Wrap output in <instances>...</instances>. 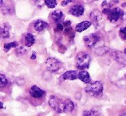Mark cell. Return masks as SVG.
Returning <instances> with one entry per match:
<instances>
[{
    "label": "cell",
    "mask_w": 126,
    "mask_h": 116,
    "mask_svg": "<svg viewBox=\"0 0 126 116\" xmlns=\"http://www.w3.org/2000/svg\"><path fill=\"white\" fill-rule=\"evenodd\" d=\"M70 22H66L64 24V26H66V27H68V26H70Z\"/></svg>",
    "instance_id": "28"
},
{
    "label": "cell",
    "mask_w": 126,
    "mask_h": 116,
    "mask_svg": "<svg viewBox=\"0 0 126 116\" xmlns=\"http://www.w3.org/2000/svg\"><path fill=\"white\" fill-rule=\"evenodd\" d=\"M84 13V7L81 4H76L70 10V14L74 16H81Z\"/></svg>",
    "instance_id": "9"
},
{
    "label": "cell",
    "mask_w": 126,
    "mask_h": 116,
    "mask_svg": "<svg viewBox=\"0 0 126 116\" xmlns=\"http://www.w3.org/2000/svg\"><path fill=\"white\" fill-rule=\"evenodd\" d=\"M44 3L50 9H53L57 6L56 0H44Z\"/></svg>",
    "instance_id": "22"
},
{
    "label": "cell",
    "mask_w": 126,
    "mask_h": 116,
    "mask_svg": "<svg viewBox=\"0 0 126 116\" xmlns=\"http://www.w3.org/2000/svg\"><path fill=\"white\" fill-rule=\"evenodd\" d=\"M63 103H64V112L70 113L75 108V104L70 99H66L65 101H63Z\"/></svg>",
    "instance_id": "16"
},
{
    "label": "cell",
    "mask_w": 126,
    "mask_h": 116,
    "mask_svg": "<svg viewBox=\"0 0 126 116\" xmlns=\"http://www.w3.org/2000/svg\"><path fill=\"white\" fill-rule=\"evenodd\" d=\"M49 105L51 107L53 110L57 112V113H63L64 112V103L63 101L58 98L55 96H51L49 99Z\"/></svg>",
    "instance_id": "4"
},
{
    "label": "cell",
    "mask_w": 126,
    "mask_h": 116,
    "mask_svg": "<svg viewBox=\"0 0 126 116\" xmlns=\"http://www.w3.org/2000/svg\"><path fill=\"white\" fill-rule=\"evenodd\" d=\"M108 50L109 49L106 46H100V47H98L94 50V52L97 54L98 56H104L105 54H106L108 52Z\"/></svg>",
    "instance_id": "19"
},
{
    "label": "cell",
    "mask_w": 126,
    "mask_h": 116,
    "mask_svg": "<svg viewBox=\"0 0 126 116\" xmlns=\"http://www.w3.org/2000/svg\"><path fill=\"white\" fill-rule=\"evenodd\" d=\"M90 18H91L93 23H94V24L98 23L100 20V13L98 10H94V11H92L91 14H90Z\"/></svg>",
    "instance_id": "18"
},
{
    "label": "cell",
    "mask_w": 126,
    "mask_h": 116,
    "mask_svg": "<svg viewBox=\"0 0 126 116\" xmlns=\"http://www.w3.org/2000/svg\"><path fill=\"white\" fill-rule=\"evenodd\" d=\"M3 0H0V8L3 6Z\"/></svg>",
    "instance_id": "30"
},
{
    "label": "cell",
    "mask_w": 126,
    "mask_h": 116,
    "mask_svg": "<svg viewBox=\"0 0 126 116\" xmlns=\"http://www.w3.org/2000/svg\"><path fill=\"white\" fill-rule=\"evenodd\" d=\"M63 25L60 22V23H57V27L55 28V31L57 32H60V31H63Z\"/></svg>",
    "instance_id": "25"
},
{
    "label": "cell",
    "mask_w": 126,
    "mask_h": 116,
    "mask_svg": "<svg viewBox=\"0 0 126 116\" xmlns=\"http://www.w3.org/2000/svg\"><path fill=\"white\" fill-rule=\"evenodd\" d=\"M17 43L16 42H10V43H6L4 45V46H3V49H4V51H9V50H10V49L12 48H16V47H17Z\"/></svg>",
    "instance_id": "20"
},
{
    "label": "cell",
    "mask_w": 126,
    "mask_h": 116,
    "mask_svg": "<svg viewBox=\"0 0 126 116\" xmlns=\"http://www.w3.org/2000/svg\"><path fill=\"white\" fill-rule=\"evenodd\" d=\"M35 43V37L32 33H27L25 35V44L26 46L31 47Z\"/></svg>",
    "instance_id": "17"
},
{
    "label": "cell",
    "mask_w": 126,
    "mask_h": 116,
    "mask_svg": "<svg viewBox=\"0 0 126 116\" xmlns=\"http://www.w3.org/2000/svg\"><path fill=\"white\" fill-rule=\"evenodd\" d=\"M47 69L51 73H56L62 68V62L54 57H49L46 61Z\"/></svg>",
    "instance_id": "5"
},
{
    "label": "cell",
    "mask_w": 126,
    "mask_h": 116,
    "mask_svg": "<svg viewBox=\"0 0 126 116\" xmlns=\"http://www.w3.org/2000/svg\"><path fill=\"white\" fill-rule=\"evenodd\" d=\"M119 36L122 39L126 40V27H124L119 29Z\"/></svg>",
    "instance_id": "23"
},
{
    "label": "cell",
    "mask_w": 126,
    "mask_h": 116,
    "mask_svg": "<svg viewBox=\"0 0 126 116\" xmlns=\"http://www.w3.org/2000/svg\"><path fill=\"white\" fill-rule=\"evenodd\" d=\"M85 91L87 93L94 96H100L103 93V85L100 81H95L92 84L87 85Z\"/></svg>",
    "instance_id": "2"
},
{
    "label": "cell",
    "mask_w": 126,
    "mask_h": 116,
    "mask_svg": "<svg viewBox=\"0 0 126 116\" xmlns=\"http://www.w3.org/2000/svg\"><path fill=\"white\" fill-rule=\"evenodd\" d=\"M77 79L81 80L85 84H88L90 82V80H91L89 73L87 71H80L77 74Z\"/></svg>",
    "instance_id": "11"
},
{
    "label": "cell",
    "mask_w": 126,
    "mask_h": 116,
    "mask_svg": "<svg viewBox=\"0 0 126 116\" xmlns=\"http://www.w3.org/2000/svg\"><path fill=\"white\" fill-rule=\"evenodd\" d=\"M29 94L33 98H40L45 95V91H43L40 87L36 86V85H33V86L30 88Z\"/></svg>",
    "instance_id": "8"
},
{
    "label": "cell",
    "mask_w": 126,
    "mask_h": 116,
    "mask_svg": "<svg viewBox=\"0 0 126 116\" xmlns=\"http://www.w3.org/2000/svg\"><path fill=\"white\" fill-rule=\"evenodd\" d=\"M101 40L100 36H99L98 34H90L88 36H86L84 38V42L85 45L88 48H94L97 45V44Z\"/></svg>",
    "instance_id": "6"
},
{
    "label": "cell",
    "mask_w": 126,
    "mask_h": 116,
    "mask_svg": "<svg viewBox=\"0 0 126 116\" xmlns=\"http://www.w3.org/2000/svg\"><path fill=\"white\" fill-rule=\"evenodd\" d=\"M3 108V103L0 101V109H1V108Z\"/></svg>",
    "instance_id": "29"
},
{
    "label": "cell",
    "mask_w": 126,
    "mask_h": 116,
    "mask_svg": "<svg viewBox=\"0 0 126 116\" xmlns=\"http://www.w3.org/2000/svg\"><path fill=\"white\" fill-rule=\"evenodd\" d=\"M104 14L107 15L108 19L111 22H116L119 19H121L124 15V11L119 8H114V9H105L103 10Z\"/></svg>",
    "instance_id": "3"
},
{
    "label": "cell",
    "mask_w": 126,
    "mask_h": 116,
    "mask_svg": "<svg viewBox=\"0 0 126 116\" xmlns=\"http://www.w3.org/2000/svg\"><path fill=\"white\" fill-rule=\"evenodd\" d=\"M99 112L97 111L96 109H92V110H88V111H84V113H83V115H99Z\"/></svg>",
    "instance_id": "24"
},
{
    "label": "cell",
    "mask_w": 126,
    "mask_h": 116,
    "mask_svg": "<svg viewBox=\"0 0 126 116\" xmlns=\"http://www.w3.org/2000/svg\"><path fill=\"white\" fill-rule=\"evenodd\" d=\"M35 58H36V54H35V52H33V55L31 56V59L33 60V59H35Z\"/></svg>",
    "instance_id": "27"
},
{
    "label": "cell",
    "mask_w": 126,
    "mask_h": 116,
    "mask_svg": "<svg viewBox=\"0 0 126 116\" xmlns=\"http://www.w3.org/2000/svg\"><path fill=\"white\" fill-rule=\"evenodd\" d=\"M0 37L2 38H10V28L7 24H3L0 27Z\"/></svg>",
    "instance_id": "15"
},
{
    "label": "cell",
    "mask_w": 126,
    "mask_h": 116,
    "mask_svg": "<svg viewBox=\"0 0 126 116\" xmlns=\"http://www.w3.org/2000/svg\"><path fill=\"white\" fill-rule=\"evenodd\" d=\"M111 57L118 62H119L120 64L126 66V56L125 53H122L118 50H113L111 52Z\"/></svg>",
    "instance_id": "7"
},
{
    "label": "cell",
    "mask_w": 126,
    "mask_h": 116,
    "mask_svg": "<svg viewBox=\"0 0 126 116\" xmlns=\"http://www.w3.org/2000/svg\"><path fill=\"white\" fill-rule=\"evenodd\" d=\"M124 53H125V54H126V48L125 49V51H124Z\"/></svg>",
    "instance_id": "31"
},
{
    "label": "cell",
    "mask_w": 126,
    "mask_h": 116,
    "mask_svg": "<svg viewBox=\"0 0 126 116\" xmlns=\"http://www.w3.org/2000/svg\"><path fill=\"white\" fill-rule=\"evenodd\" d=\"M77 74L78 73L74 70H70V71H67L66 73H64L62 75L61 78L63 80H75L76 79H77Z\"/></svg>",
    "instance_id": "12"
},
{
    "label": "cell",
    "mask_w": 126,
    "mask_h": 116,
    "mask_svg": "<svg viewBox=\"0 0 126 116\" xmlns=\"http://www.w3.org/2000/svg\"><path fill=\"white\" fill-rule=\"evenodd\" d=\"M91 57L86 52H80L76 55V66L78 69L83 70L89 67Z\"/></svg>",
    "instance_id": "1"
},
{
    "label": "cell",
    "mask_w": 126,
    "mask_h": 116,
    "mask_svg": "<svg viewBox=\"0 0 126 116\" xmlns=\"http://www.w3.org/2000/svg\"><path fill=\"white\" fill-rule=\"evenodd\" d=\"M71 2H73V0H63L61 3V5L62 6H66V5H68L69 3H70Z\"/></svg>",
    "instance_id": "26"
},
{
    "label": "cell",
    "mask_w": 126,
    "mask_h": 116,
    "mask_svg": "<svg viewBox=\"0 0 126 116\" xmlns=\"http://www.w3.org/2000/svg\"><path fill=\"white\" fill-rule=\"evenodd\" d=\"M48 27V23L42 20H38L34 22V28L36 31L41 32Z\"/></svg>",
    "instance_id": "13"
},
{
    "label": "cell",
    "mask_w": 126,
    "mask_h": 116,
    "mask_svg": "<svg viewBox=\"0 0 126 116\" xmlns=\"http://www.w3.org/2000/svg\"><path fill=\"white\" fill-rule=\"evenodd\" d=\"M51 18L56 23H60L64 19V15L61 10H55L51 13Z\"/></svg>",
    "instance_id": "10"
},
{
    "label": "cell",
    "mask_w": 126,
    "mask_h": 116,
    "mask_svg": "<svg viewBox=\"0 0 126 116\" xmlns=\"http://www.w3.org/2000/svg\"><path fill=\"white\" fill-rule=\"evenodd\" d=\"M91 22H88V21H84V22H80L79 24H77L76 27V31L79 32V33H81V32L85 31L86 29H88V27L91 26Z\"/></svg>",
    "instance_id": "14"
},
{
    "label": "cell",
    "mask_w": 126,
    "mask_h": 116,
    "mask_svg": "<svg viewBox=\"0 0 126 116\" xmlns=\"http://www.w3.org/2000/svg\"><path fill=\"white\" fill-rule=\"evenodd\" d=\"M8 85V80L3 74L0 73V89L4 88L6 85Z\"/></svg>",
    "instance_id": "21"
}]
</instances>
